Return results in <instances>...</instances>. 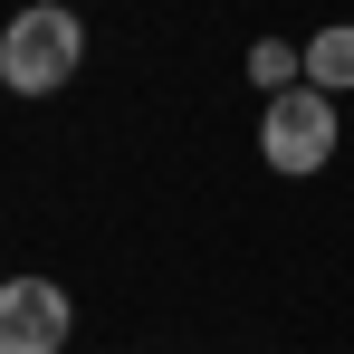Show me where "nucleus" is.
Instances as JSON below:
<instances>
[{
  "mask_svg": "<svg viewBox=\"0 0 354 354\" xmlns=\"http://www.w3.org/2000/svg\"><path fill=\"white\" fill-rule=\"evenodd\" d=\"M77 67H86V19L58 10V0H29V10L0 29V86H10V96H58Z\"/></svg>",
  "mask_w": 354,
  "mask_h": 354,
  "instance_id": "f257e3e1",
  "label": "nucleus"
},
{
  "mask_svg": "<svg viewBox=\"0 0 354 354\" xmlns=\"http://www.w3.org/2000/svg\"><path fill=\"white\" fill-rule=\"evenodd\" d=\"M249 77H259L268 96H288V86H306V48H297V39H259V48H249Z\"/></svg>",
  "mask_w": 354,
  "mask_h": 354,
  "instance_id": "39448f33",
  "label": "nucleus"
},
{
  "mask_svg": "<svg viewBox=\"0 0 354 354\" xmlns=\"http://www.w3.org/2000/svg\"><path fill=\"white\" fill-rule=\"evenodd\" d=\"M335 144H345V115H335V96H316V86H288V96H268V115H259V153H268V173H326L335 163Z\"/></svg>",
  "mask_w": 354,
  "mask_h": 354,
  "instance_id": "f03ea898",
  "label": "nucleus"
},
{
  "mask_svg": "<svg viewBox=\"0 0 354 354\" xmlns=\"http://www.w3.org/2000/svg\"><path fill=\"white\" fill-rule=\"evenodd\" d=\"M77 335V306L58 278H0V354H58Z\"/></svg>",
  "mask_w": 354,
  "mask_h": 354,
  "instance_id": "7ed1b4c3",
  "label": "nucleus"
},
{
  "mask_svg": "<svg viewBox=\"0 0 354 354\" xmlns=\"http://www.w3.org/2000/svg\"><path fill=\"white\" fill-rule=\"evenodd\" d=\"M306 86H316V96H354V19L306 29Z\"/></svg>",
  "mask_w": 354,
  "mask_h": 354,
  "instance_id": "20e7f679",
  "label": "nucleus"
}]
</instances>
